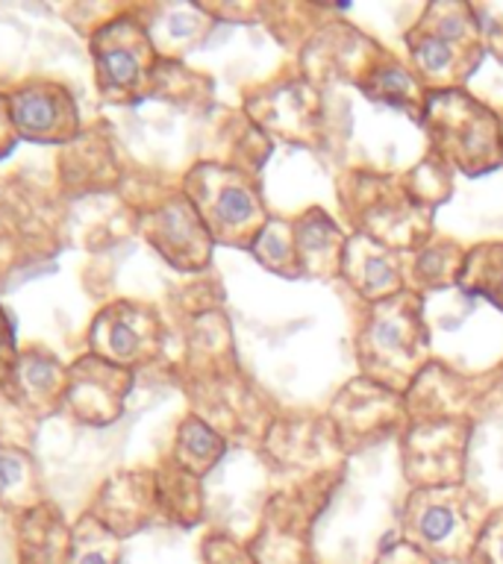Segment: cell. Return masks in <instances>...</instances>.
Masks as SVG:
<instances>
[{"mask_svg":"<svg viewBox=\"0 0 503 564\" xmlns=\"http://www.w3.org/2000/svg\"><path fill=\"white\" fill-rule=\"evenodd\" d=\"M421 308L415 291H397L395 297L374 303L356 341L365 379L404 391L418 379L430 347Z\"/></svg>","mask_w":503,"mask_h":564,"instance_id":"6da1fadb","label":"cell"},{"mask_svg":"<svg viewBox=\"0 0 503 564\" xmlns=\"http://www.w3.org/2000/svg\"><path fill=\"white\" fill-rule=\"evenodd\" d=\"M483 506L462 485L415 488L404 506V541L430 562H468L483 529Z\"/></svg>","mask_w":503,"mask_h":564,"instance_id":"7a4b0ae2","label":"cell"},{"mask_svg":"<svg viewBox=\"0 0 503 564\" xmlns=\"http://www.w3.org/2000/svg\"><path fill=\"white\" fill-rule=\"evenodd\" d=\"M424 123L436 156L465 174H485L503 162L501 118L459 88L432 91L424 100Z\"/></svg>","mask_w":503,"mask_h":564,"instance_id":"3957f363","label":"cell"},{"mask_svg":"<svg viewBox=\"0 0 503 564\" xmlns=\"http://www.w3.org/2000/svg\"><path fill=\"white\" fill-rule=\"evenodd\" d=\"M415 70L432 86L453 88L457 79L471 74L483 44L474 9L465 3H436L424 12V21L406 35Z\"/></svg>","mask_w":503,"mask_h":564,"instance_id":"277c9868","label":"cell"},{"mask_svg":"<svg viewBox=\"0 0 503 564\" xmlns=\"http://www.w3.org/2000/svg\"><path fill=\"white\" fill-rule=\"evenodd\" d=\"M185 197L203 218L215 241L236 247H254L259 232L268 224V215L259 206V197L247 185L242 171L218 165L194 167L185 176Z\"/></svg>","mask_w":503,"mask_h":564,"instance_id":"5b68a950","label":"cell"},{"mask_svg":"<svg viewBox=\"0 0 503 564\" xmlns=\"http://www.w3.org/2000/svg\"><path fill=\"white\" fill-rule=\"evenodd\" d=\"M97 65V86L109 100L136 97L153 74V44L130 18L104 26L92 42Z\"/></svg>","mask_w":503,"mask_h":564,"instance_id":"8992f818","label":"cell"},{"mask_svg":"<svg viewBox=\"0 0 503 564\" xmlns=\"http://www.w3.org/2000/svg\"><path fill=\"white\" fill-rule=\"evenodd\" d=\"M465 423L427 421L409 430L404 441V465L415 488L459 485L465 458Z\"/></svg>","mask_w":503,"mask_h":564,"instance_id":"52a82bcc","label":"cell"},{"mask_svg":"<svg viewBox=\"0 0 503 564\" xmlns=\"http://www.w3.org/2000/svg\"><path fill=\"white\" fill-rule=\"evenodd\" d=\"M132 386V370L113 365L100 356H83L68 370L65 403L79 421L92 426L113 423L124 409V397Z\"/></svg>","mask_w":503,"mask_h":564,"instance_id":"ba28073f","label":"cell"},{"mask_svg":"<svg viewBox=\"0 0 503 564\" xmlns=\"http://www.w3.org/2000/svg\"><path fill=\"white\" fill-rule=\"evenodd\" d=\"M145 236L168 262L183 271H194L210 262L212 241H215L185 194L171 197L165 206H159L153 215L145 218Z\"/></svg>","mask_w":503,"mask_h":564,"instance_id":"9c48e42d","label":"cell"},{"mask_svg":"<svg viewBox=\"0 0 503 564\" xmlns=\"http://www.w3.org/2000/svg\"><path fill=\"white\" fill-rule=\"evenodd\" d=\"M159 341H162L159 317L150 308L132 303L104 308L92 326L95 356L121 368L150 359L159 350Z\"/></svg>","mask_w":503,"mask_h":564,"instance_id":"30bf717a","label":"cell"},{"mask_svg":"<svg viewBox=\"0 0 503 564\" xmlns=\"http://www.w3.org/2000/svg\"><path fill=\"white\" fill-rule=\"evenodd\" d=\"M18 135L42 141H65L77 132V106L56 83H30L9 97Z\"/></svg>","mask_w":503,"mask_h":564,"instance_id":"8fae6325","label":"cell"},{"mask_svg":"<svg viewBox=\"0 0 503 564\" xmlns=\"http://www.w3.org/2000/svg\"><path fill=\"white\" fill-rule=\"evenodd\" d=\"M157 506V479L139 470V474L115 476L113 482H106L92 518L100 520L113 535L124 538L145 527Z\"/></svg>","mask_w":503,"mask_h":564,"instance_id":"7c38bea8","label":"cell"},{"mask_svg":"<svg viewBox=\"0 0 503 564\" xmlns=\"http://www.w3.org/2000/svg\"><path fill=\"white\" fill-rule=\"evenodd\" d=\"M344 280L351 282L353 289L360 291L362 297L379 300L395 297L397 291H404V271L392 247L379 245L368 236H353L347 238L342 256V271Z\"/></svg>","mask_w":503,"mask_h":564,"instance_id":"4fadbf2b","label":"cell"},{"mask_svg":"<svg viewBox=\"0 0 503 564\" xmlns=\"http://www.w3.org/2000/svg\"><path fill=\"white\" fill-rule=\"evenodd\" d=\"M295 229V245H298L300 268H307L315 276L342 271V256L347 238H342L339 227L327 218L321 209L307 212L303 218L291 224Z\"/></svg>","mask_w":503,"mask_h":564,"instance_id":"5bb4252c","label":"cell"},{"mask_svg":"<svg viewBox=\"0 0 503 564\" xmlns=\"http://www.w3.org/2000/svg\"><path fill=\"white\" fill-rule=\"evenodd\" d=\"M224 456V438L218 432L206 426L197 417H185L180 432H176L174 444V462L192 476H206L212 467L218 465V458Z\"/></svg>","mask_w":503,"mask_h":564,"instance_id":"9a60e30c","label":"cell"},{"mask_svg":"<svg viewBox=\"0 0 503 564\" xmlns=\"http://www.w3.org/2000/svg\"><path fill=\"white\" fill-rule=\"evenodd\" d=\"M457 282L468 294L492 300L503 308V241L501 245H480L462 259Z\"/></svg>","mask_w":503,"mask_h":564,"instance_id":"2e32d148","label":"cell"},{"mask_svg":"<svg viewBox=\"0 0 503 564\" xmlns=\"http://www.w3.org/2000/svg\"><path fill=\"white\" fill-rule=\"evenodd\" d=\"M201 479L192 476L189 470L171 462V470L157 476V497L159 506L180 523H197L203 511L201 500Z\"/></svg>","mask_w":503,"mask_h":564,"instance_id":"e0dca14e","label":"cell"},{"mask_svg":"<svg viewBox=\"0 0 503 564\" xmlns=\"http://www.w3.org/2000/svg\"><path fill=\"white\" fill-rule=\"evenodd\" d=\"M250 250L268 271L282 273V276H300L303 273L298 259V245H295V229H291L289 220L268 218V224H265V229L259 232Z\"/></svg>","mask_w":503,"mask_h":564,"instance_id":"ac0fdd59","label":"cell"},{"mask_svg":"<svg viewBox=\"0 0 503 564\" xmlns=\"http://www.w3.org/2000/svg\"><path fill=\"white\" fill-rule=\"evenodd\" d=\"M121 562V546L118 535L95 520L92 514L79 520L74 532H71L68 558L65 564H118Z\"/></svg>","mask_w":503,"mask_h":564,"instance_id":"d6986e66","label":"cell"},{"mask_svg":"<svg viewBox=\"0 0 503 564\" xmlns=\"http://www.w3.org/2000/svg\"><path fill=\"white\" fill-rule=\"evenodd\" d=\"M18 386L24 394H30L33 403H53L56 397H65V386H68V377L62 373V368L51 356H39V352H30L24 359L18 361L15 370Z\"/></svg>","mask_w":503,"mask_h":564,"instance_id":"ffe728a7","label":"cell"},{"mask_svg":"<svg viewBox=\"0 0 503 564\" xmlns=\"http://www.w3.org/2000/svg\"><path fill=\"white\" fill-rule=\"evenodd\" d=\"M362 88H365L374 100H388V104L409 106V109L421 100V88H418V83H415L404 68H397V65H388V68L377 70V74H371V79H365Z\"/></svg>","mask_w":503,"mask_h":564,"instance_id":"44dd1931","label":"cell"},{"mask_svg":"<svg viewBox=\"0 0 503 564\" xmlns=\"http://www.w3.org/2000/svg\"><path fill=\"white\" fill-rule=\"evenodd\" d=\"M468 564H503V509L485 518L474 550L468 555Z\"/></svg>","mask_w":503,"mask_h":564,"instance_id":"7402d4cb","label":"cell"},{"mask_svg":"<svg viewBox=\"0 0 503 564\" xmlns=\"http://www.w3.org/2000/svg\"><path fill=\"white\" fill-rule=\"evenodd\" d=\"M203 558L206 564H256V558L247 553L245 546L236 544L227 535H212L203 544Z\"/></svg>","mask_w":503,"mask_h":564,"instance_id":"603a6c76","label":"cell"},{"mask_svg":"<svg viewBox=\"0 0 503 564\" xmlns=\"http://www.w3.org/2000/svg\"><path fill=\"white\" fill-rule=\"evenodd\" d=\"M18 361L21 359H18L12 324H9L7 312L0 308V386H9V379H15Z\"/></svg>","mask_w":503,"mask_h":564,"instance_id":"cb8c5ba5","label":"cell"},{"mask_svg":"<svg viewBox=\"0 0 503 564\" xmlns=\"http://www.w3.org/2000/svg\"><path fill=\"white\" fill-rule=\"evenodd\" d=\"M450 256L457 259V247H445V250H427V253L418 256V262H415V271L421 273V280L427 285H439L441 273L450 271Z\"/></svg>","mask_w":503,"mask_h":564,"instance_id":"d4e9b609","label":"cell"},{"mask_svg":"<svg viewBox=\"0 0 503 564\" xmlns=\"http://www.w3.org/2000/svg\"><path fill=\"white\" fill-rule=\"evenodd\" d=\"M374 564H432V562L424 553H418L415 546H409L406 541H400V544L386 546V550H383V555H379Z\"/></svg>","mask_w":503,"mask_h":564,"instance_id":"484cf974","label":"cell"},{"mask_svg":"<svg viewBox=\"0 0 503 564\" xmlns=\"http://www.w3.org/2000/svg\"><path fill=\"white\" fill-rule=\"evenodd\" d=\"M15 121H12V109H9L7 97H0V156L12 150L15 144Z\"/></svg>","mask_w":503,"mask_h":564,"instance_id":"4316f807","label":"cell"},{"mask_svg":"<svg viewBox=\"0 0 503 564\" xmlns=\"http://www.w3.org/2000/svg\"><path fill=\"white\" fill-rule=\"evenodd\" d=\"M494 47H497V51H494V53H497V59L503 62V30L497 33V42H494Z\"/></svg>","mask_w":503,"mask_h":564,"instance_id":"83f0119b","label":"cell"}]
</instances>
